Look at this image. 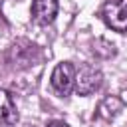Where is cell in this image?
I'll return each instance as SVG.
<instances>
[{
	"label": "cell",
	"instance_id": "6da1fadb",
	"mask_svg": "<svg viewBox=\"0 0 127 127\" xmlns=\"http://www.w3.org/2000/svg\"><path fill=\"white\" fill-rule=\"evenodd\" d=\"M52 89L60 95V97H67L71 93V89L75 87V67L69 62H60L50 77Z\"/></svg>",
	"mask_w": 127,
	"mask_h": 127
},
{
	"label": "cell",
	"instance_id": "7a4b0ae2",
	"mask_svg": "<svg viewBox=\"0 0 127 127\" xmlns=\"http://www.w3.org/2000/svg\"><path fill=\"white\" fill-rule=\"evenodd\" d=\"M103 20L115 32H127V0H107L103 4Z\"/></svg>",
	"mask_w": 127,
	"mask_h": 127
},
{
	"label": "cell",
	"instance_id": "3957f363",
	"mask_svg": "<svg viewBox=\"0 0 127 127\" xmlns=\"http://www.w3.org/2000/svg\"><path fill=\"white\" fill-rule=\"evenodd\" d=\"M103 83V75L93 65H83L79 71H75V91L77 95H91L95 93Z\"/></svg>",
	"mask_w": 127,
	"mask_h": 127
},
{
	"label": "cell",
	"instance_id": "277c9868",
	"mask_svg": "<svg viewBox=\"0 0 127 127\" xmlns=\"http://www.w3.org/2000/svg\"><path fill=\"white\" fill-rule=\"evenodd\" d=\"M58 16V0H32V18L40 26H48Z\"/></svg>",
	"mask_w": 127,
	"mask_h": 127
},
{
	"label": "cell",
	"instance_id": "5b68a950",
	"mask_svg": "<svg viewBox=\"0 0 127 127\" xmlns=\"http://www.w3.org/2000/svg\"><path fill=\"white\" fill-rule=\"evenodd\" d=\"M0 117L10 121L12 125L18 121V109H16V103L12 99V95L6 91V89H0Z\"/></svg>",
	"mask_w": 127,
	"mask_h": 127
},
{
	"label": "cell",
	"instance_id": "8992f818",
	"mask_svg": "<svg viewBox=\"0 0 127 127\" xmlns=\"http://www.w3.org/2000/svg\"><path fill=\"white\" fill-rule=\"evenodd\" d=\"M46 127H69L65 121H62V119H54V121H50Z\"/></svg>",
	"mask_w": 127,
	"mask_h": 127
},
{
	"label": "cell",
	"instance_id": "52a82bcc",
	"mask_svg": "<svg viewBox=\"0 0 127 127\" xmlns=\"http://www.w3.org/2000/svg\"><path fill=\"white\" fill-rule=\"evenodd\" d=\"M0 127H12V123H10V121H6V119H2V117H0Z\"/></svg>",
	"mask_w": 127,
	"mask_h": 127
}]
</instances>
